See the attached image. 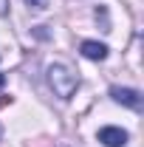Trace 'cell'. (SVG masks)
Masks as SVG:
<instances>
[{
    "label": "cell",
    "instance_id": "5b68a950",
    "mask_svg": "<svg viewBox=\"0 0 144 147\" xmlns=\"http://www.w3.org/2000/svg\"><path fill=\"white\" fill-rule=\"evenodd\" d=\"M26 3H28V9H37V11L48 9V0H26Z\"/></svg>",
    "mask_w": 144,
    "mask_h": 147
},
{
    "label": "cell",
    "instance_id": "7a4b0ae2",
    "mask_svg": "<svg viewBox=\"0 0 144 147\" xmlns=\"http://www.w3.org/2000/svg\"><path fill=\"white\" fill-rule=\"evenodd\" d=\"M110 96H113V102H119V105H124V108H133L139 110L141 108V93L136 91V88H110Z\"/></svg>",
    "mask_w": 144,
    "mask_h": 147
},
{
    "label": "cell",
    "instance_id": "277c9868",
    "mask_svg": "<svg viewBox=\"0 0 144 147\" xmlns=\"http://www.w3.org/2000/svg\"><path fill=\"white\" fill-rule=\"evenodd\" d=\"M79 51H82V57H88V59L102 62V59L108 57V45H105V42H96V40H82Z\"/></svg>",
    "mask_w": 144,
    "mask_h": 147
},
{
    "label": "cell",
    "instance_id": "8992f818",
    "mask_svg": "<svg viewBox=\"0 0 144 147\" xmlns=\"http://www.w3.org/2000/svg\"><path fill=\"white\" fill-rule=\"evenodd\" d=\"M9 14V0H0V17Z\"/></svg>",
    "mask_w": 144,
    "mask_h": 147
},
{
    "label": "cell",
    "instance_id": "52a82bcc",
    "mask_svg": "<svg viewBox=\"0 0 144 147\" xmlns=\"http://www.w3.org/2000/svg\"><path fill=\"white\" fill-rule=\"evenodd\" d=\"M3 85H6V76H3V74H0V91H3Z\"/></svg>",
    "mask_w": 144,
    "mask_h": 147
},
{
    "label": "cell",
    "instance_id": "ba28073f",
    "mask_svg": "<svg viewBox=\"0 0 144 147\" xmlns=\"http://www.w3.org/2000/svg\"><path fill=\"white\" fill-rule=\"evenodd\" d=\"M0 142H3V125H0Z\"/></svg>",
    "mask_w": 144,
    "mask_h": 147
},
{
    "label": "cell",
    "instance_id": "6da1fadb",
    "mask_svg": "<svg viewBox=\"0 0 144 147\" xmlns=\"http://www.w3.org/2000/svg\"><path fill=\"white\" fill-rule=\"evenodd\" d=\"M48 85L54 88V93L59 99H71L73 93H76V88H79V76L68 65L54 62V65H48Z\"/></svg>",
    "mask_w": 144,
    "mask_h": 147
},
{
    "label": "cell",
    "instance_id": "3957f363",
    "mask_svg": "<svg viewBox=\"0 0 144 147\" xmlns=\"http://www.w3.org/2000/svg\"><path fill=\"white\" fill-rule=\"evenodd\" d=\"M127 130H122V127H116V125H108V127H102L99 130V142L105 147H124L127 144Z\"/></svg>",
    "mask_w": 144,
    "mask_h": 147
}]
</instances>
